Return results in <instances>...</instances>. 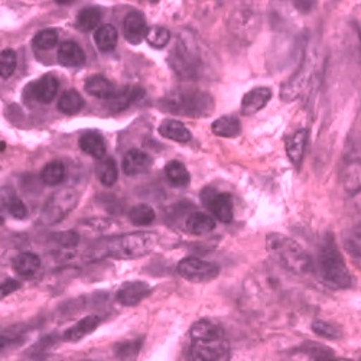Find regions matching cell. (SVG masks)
<instances>
[{
    "label": "cell",
    "mask_w": 361,
    "mask_h": 361,
    "mask_svg": "<svg viewBox=\"0 0 361 361\" xmlns=\"http://www.w3.org/2000/svg\"><path fill=\"white\" fill-rule=\"evenodd\" d=\"M190 361H228L230 343L224 329L207 319L195 322L190 331Z\"/></svg>",
    "instance_id": "obj_1"
},
{
    "label": "cell",
    "mask_w": 361,
    "mask_h": 361,
    "mask_svg": "<svg viewBox=\"0 0 361 361\" xmlns=\"http://www.w3.org/2000/svg\"><path fill=\"white\" fill-rule=\"evenodd\" d=\"M267 250L272 257L293 274H307L312 267L310 255L295 240L274 233L267 237Z\"/></svg>",
    "instance_id": "obj_2"
},
{
    "label": "cell",
    "mask_w": 361,
    "mask_h": 361,
    "mask_svg": "<svg viewBox=\"0 0 361 361\" xmlns=\"http://www.w3.org/2000/svg\"><path fill=\"white\" fill-rule=\"evenodd\" d=\"M318 269L324 283L331 288L344 289L351 285L350 270L331 237L322 245L318 257Z\"/></svg>",
    "instance_id": "obj_3"
},
{
    "label": "cell",
    "mask_w": 361,
    "mask_h": 361,
    "mask_svg": "<svg viewBox=\"0 0 361 361\" xmlns=\"http://www.w3.org/2000/svg\"><path fill=\"white\" fill-rule=\"evenodd\" d=\"M159 243V235L154 231H137L120 235L107 242L103 253L114 257H140L154 252Z\"/></svg>",
    "instance_id": "obj_4"
},
{
    "label": "cell",
    "mask_w": 361,
    "mask_h": 361,
    "mask_svg": "<svg viewBox=\"0 0 361 361\" xmlns=\"http://www.w3.org/2000/svg\"><path fill=\"white\" fill-rule=\"evenodd\" d=\"M166 110L178 114H185L191 117L207 116L214 109L213 97L201 92H184L173 93L165 100Z\"/></svg>",
    "instance_id": "obj_5"
},
{
    "label": "cell",
    "mask_w": 361,
    "mask_h": 361,
    "mask_svg": "<svg viewBox=\"0 0 361 361\" xmlns=\"http://www.w3.org/2000/svg\"><path fill=\"white\" fill-rule=\"evenodd\" d=\"M78 192L73 188H63L54 192L42 208L41 223L54 226L63 221L78 204Z\"/></svg>",
    "instance_id": "obj_6"
},
{
    "label": "cell",
    "mask_w": 361,
    "mask_h": 361,
    "mask_svg": "<svg viewBox=\"0 0 361 361\" xmlns=\"http://www.w3.org/2000/svg\"><path fill=\"white\" fill-rule=\"evenodd\" d=\"M178 274L190 282L202 283L216 279L220 269L212 262H205L198 257H185L178 263Z\"/></svg>",
    "instance_id": "obj_7"
},
{
    "label": "cell",
    "mask_w": 361,
    "mask_h": 361,
    "mask_svg": "<svg viewBox=\"0 0 361 361\" xmlns=\"http://www.w3.org/2000/svg\"><path fill=\"white\" fill-rule=\"evenodd\" d=\"M202 201L214 219L221 223H231L234 217V205L230 194L217 192L216 190L207 188L202 192Z\"/></svg>",
    "instance_id": "obj_8"
},
{
    "label": "cell",
    "mask_w": 361,
    "mask_h": 361,
    "mask_svg": "<svg viewBox=\"0 0 361 361\" xmlns=\"http://www.w3.org/2000/svg\"><path fill=\"white\" fill-rule=\"evenodd\" d=\"M314 73V63L311 59H307V63L299 68V71L282 87L281 97L285 102L296 100L300 94L304 93V90L310 84V80L312 78Z\"/></svg>",
    "instance_id": "obj_9"
},
{
    "label": "cell",
    "mask_w": 361,
    "mask_h": 361,
    "mask_svg": "<svg viewBox=\"0 0 361 361\" xmlns=\"http://www.w3.org/2000/svg\"><path fill=\"white\" fill-rule=\"evenodd\" d=\"M152 292L146 282H126L117 290V300L125 307H136Z\"/></svg>",
    "instance_id": "obj_10"
},
{
    "label": "cell",
    "mask_w": 361,
    "mask_h": 361,
    "mask_svg": "<svg viewBox=\"0 0 361 361\" xmlns=\"http://www.w3.org/2000/svg\"><path fill=\"white\" fill-rule=\"evenodd\" d=\"M270 99H272V90L269 87L253 88L245 94L240 111H242L243 116H253L260 111L270 102Z\"/></svg>",
    "instance_id": "obj_11"
},
{
    "label": "cell",
    "mask_w": 361,
    "mask_h": 361,
    "mask_svg": "<svg viewBox=\"0 0 361 361\" xmlns=\"http://www.w3.org/2000/svg\"><path fill=\"white\" fill-rule=\"evenodd\" d=\"M152 158L139 149H132L123 158V172L129 176L146 173L152 168Z\"/></svg>",
    "instance_id": "obj_12"
},
{
    "label": "cell",
    "mask_w": 361,
    "mask_h": 361,
    "mask_svg": "<svg viewBox=\"0 0 361 361\" xmlns=\"http://www.w3.org/2000/svg\"><path fill=\"white\" fill-rule=\"evenodd\" d=\"M41 269V259L32 252H23L13 259V270L26 279H32L38 275Z\"/></svg>",
    "instance_id": "obj_13"
},
{
    "label": "cell",
    "mask_w": 361,
    "mask_h": 361,
    "mask_svg": "<svg viewBox=\"0 0 361 361\" xmlns=\"http://www.w3.org/2000/svg\"><path fill=\"white\" fill-rule=\"evenodd\" d=\"M123 29H125V35L126 39L130 44H140L147 32V27H146V20L145 16L140 12H130L123 23Z\"/></svg>",
    "instance_id": "obj_14"
},
{
    "label": "cell",
    "mask_w": 361,
    "mask_h": 361,
    "mask_svg": "<svg viewBox=\"0 0 361 361\" xmlns=\"http://www.w3.org/2000/svg\"><path fill=\"white\" fill-rule=\"evenodd\" d=\"M307 142H308V132L305 129L296 130L292 136H289L286 139V154L289 161L295 165L299 166L300 162H302L304 154H305V147H307Z\"/></svg>",
    "instance_id": "obj_15"
},
{
    "label": "cell",
    "mask_w": 361,
    "mask_h": 361,
    "mask_svg": "<svg viewBox=\"0 0 361 361\" xmlns=\"http://www.w3.org/2000/svg\"><path fill=\"white\" fill-rule=\"evenodd\" d=\"M99 324H100V318L97 315H88V317L80 319L71 328H68L63 334V340L67 343L80 341L90 333H93V331L99 326Z\"/></svg>",
    "instance_id": "obj_16"
},
{
    "label": "cell",
    "mask_w": 361,
    "mask_h": 361,
    "mask_svg": "<svg viewBox=\"0 0 361 361\" xmlns=\"http://www.w3.org/2000/svg\"><path fill=\"white\" fill-rule=\"evenodd\" d=\"M140 97H143V90L142 88H139V87H126L123 90H120V92H116V94L107 102H109L110 110L117 113V111H122V110L128 109L135 102H137Z\"/></svg>",
    "instance_id": "obj_17"
},
{
    "label": "cell",
    "mask_w": 361,
    "mask_h": 361,
    "mask_svg": "<svg viewBox=\"0 0 361 361\" xmlns=\"http://www.w3.org/2000/svg\"><path fill=\"white\" fill-rule=\"evenodd\" d=\"M58 61L66 67H80L85 63V54L78 44L67 41L58 49Z\"/></svg>",
    "instance_id": "obj_18"
},
{
    "label": "cell",
    "mask_w": 361,
    "mask_h": 361,
    "mask_svg": "<svg viewBox=\"0 0 361 361\" xmlns=\"http://www.w3.org/2000/svg\"><path fill=\"white\" fill-rule=\"evenodd\" d=\"M85 92L97 99L102 100H110L116 94V87L111 81L104 78L103 75H94L90 77L85 82Z\"/></svg>",
    "instance_id": "obj_19"
},
{
    "label": "cell",
    "mask_w": 361,
    "mask_h": 361,
    "mask_svg": "<svg viewBox=\"0 0 361 361\" xmlns=\"http://www.w3.org/2000/svg\"><path fill=\"white\" fill-rule=\"evenodd\" d=\"M80 147L82 152L94 159L106 158V142L97 132H87L80 137Z\"/></svg>",
    "instance_id": "obj_20"
},
{
    "label": "cell",
    "mask_w": 361,
    "mask_h": 361,
    "mask_svg": "<svg viewBox=\"0 0 361 361\" xmlns=\"http://www.w3.org/2000/svg\"><path fill=\"white\" fill-rule=\"evenodd\" d=\"M34 97L41 103H51L58 93V81L54 75H45L31 85Z\"/></svg>",
    "instance_id": "obj_21"
},
{
    "label": "cell",
    "mask_w": 361,
    "mask_h": 361,
    "mask_svg": "<svg viewBox=\"0 0 361 361\" xmlns=\"http://www.w3.org/2000/svg\"><path fill=\"white\" fill-rule=\"evenodd\" d=\"M159 135L180 143L190 142L192 137L191 132L185 128L184 123H180L179 120H165V122L159 126Z\"/></svg>",
    "instance_id": "obj_22"
},
{
    "label": "cell",
    "mask_w": 361,
    "mask_h": 361,
    "mask_svg": "<svg viewBox=\"0 0 361 361\" xmlns=\"http://www.w3.org/2000/svg\"><path fill=\"white\" fill-rule=\"evenodd\" d=\"M185 227H187L188 233L195 234V235H201V234L213 231L216 228V220H214L213 216L197 212V213H192L187 219Z\"/></svg>",
    "instance_id": "obj_23"
},
{
    "label": "cell",
    "mask_w": 361,
    "mask_h": 361,
    "mask_svg": "<svg viewBox=\"0 0 361 361\" xmlns=\"http://www.w3.org/2000/svg\"><path fill=\"white\" fill-rule=\"evenodd\" d=\"M2 201L8 209V213L13 219L23 220L27 217V208L25 202L18 197V194L11 187H5L2 190Z\"/></svg>",
    "instance_id": "obj_24"
},
{
    "label": "cell",
    "mask_w": 361,
    "mask_h": 361,
    "mask_svg": "<svg viewBox=\"0 0 361 361\" xmlns=\"http://www.w3.org/2000/svg\"><path fill=\"white\" fill-rule=\"evenodd\" d=\"M165 176L173 187H187L191 180L185 165L178 161H171L165 166Z\"/></svg>",
    "instance_id": "obj_25"
},
{
    "label": "cell",
    "mask_w": 361,
    "mask_h": 361,
    "mask_svg": "<svg viewBox=\"0 0 361 361\" xmlns=\"http://www.w3.org/2000/svg\"><path fill=\"white\" fill-rule=\"evenodd\" d=\"M213 133L220 137H234L242 130V125L240 120L234 116H224L217 118L212 126Z\"/></svg>",
    "instance_id": "obj_26"
},
{
    "label": "cell",
    "mask_w": 361,
    "mask_h": 361,
    "mask_svg": "<svg viewBox=\"0 0 361 361\" xmlns=\"http://www.w3.org/2000/svg\"><path fill=\"white\" fill-rule=\"evenodd\" d=\"M66 165L61 161H52L41 172V179L45 185H59L66 179Z\"/></svg>",
    "instance_id": "obj_27"
},
{
    "label": "cell",
    "mask_w": 361,
    "mask_h": 361,
    "mask_svg": "<svg viewBox=\"0 0 361 361\" xmlns=\"http://www.w3.org/2000/svg\"><path fill=\"white\" fill-rule=\"evenodd\" d=\"M155 219H157L155 209L147 204H137V205L132 207L129 212L130 223L137 227H145V226L152 224L155 221Z\"/></svg>",
    "instance_id": "obj_28"
},
{
    "label": "cell",
    "mask_w": 361,
    "mask_h": 361,
    "mask_svg": "<svg viewBox=\"0 0 361 361\" xmlns=\"http://www.w3.org/2000/svg\"><path fill=\"white\" fill-rule=\"evenodd\" d=\"M94 41L97 48L102 52H111L117 45V31L114 29V26L111 25L100 26L96 31Z\"/></svg>",
    "instance_id": "obj_29"
},
{
    "label": "cell",
    "mask_w": 361,
    "mask_h": 361,
    "mask_svg": "<svg viewBox=\"0 0 361 361\" xmlns=\"http://www.w3.org/2000/svg\"><path fill=\"white\" fill-rule=\"evenodd\" d=\"M97 176L106 187H113L118 179V169L113 158H103L97 165Z\"/></svg>",
    "instance_id": "obj_30"
},
{
    "label": "cell",
    "mask_w": 361,
    "mask_h": 361,
    "mask_svg": "<svg viewBox=\"0 0 361 361\" xmlns=\"http://www.w3.org/2000/svg\"><path fill=\"white\" fill-rule=\"evenodd\" d=\"M84 106L82 97L75 92V90H67L61 94L58 100V109L66 114H75Z\"/></svg>",
    "instance_id": "obj_31"
},
{
    "label": "cell",
    "mask_w": 361,
    "mask_h": 361,
    "mask_svg": "<svg viewBox=\"0 0 361 361\" xmlns=\"http://www.w3.org/2000/svg\"><path fill=\"white\" fill-rule=\"evenodd\" d=\"M102 22V13L96 8L82 9L77 16V26L80 31H94Z\"/></svg>",
    "instance_id": "obj_32"
},
{
    "label": "cell",
    "mask_w": 361,
    "mask_h": 361,
    "mask_svg": "<svg viewBox=\"0 0 361 361\" xmlns=\"http://www.w3.org/2000/svg\"><path fill=\"white\" fill-rule=\"evenodd\" d=\"M145 39L149 45H152L155 48H164L168 45L171 39V32L164 26H152L147 29Z\"/></svg>",
    "instance_id": "obj_33"
},
{
    "label": "cell",
    "mask_w": 361,
    "mask_h": 361,
    "mask_svg": "<svg viewBox=\"0 0 361 361\" xmlns=\"http://www.w3.org/2000/svg\"><path fill=\"white\" fill-rule=\"evenodd\" d=\"M16 54L13 49H5L0 54V77L9 78L16 70Z\"/></svg>",
    "instance_id": "obj_34"
},
{
    "label": "cell",
    "mask_w": 361,
    "mask_h": 361,
    "mask_svg": "<svg viewBox=\"0 0 361 361\" xmlns=\"http://www.w3.org/2000/svg\"><path fill=\"white\" fill-rule=\"evenodd\" d=\"M58 44V32L54 29H44L34 38V45L39 49H51Z\"/></svg>",
    "instance_id": "obj_35"
},
{
    "label": "cell",
    "mask_w": 361,
    "mask_h": 361,
    "mask_svg": "<svg viewBox=\"0 0 361 361\" xmlns=\"http://www.w3.org/2000/svg\"><path fill=\"white\" fill-rule=\"evenodd\" d=\"M312 331L315 334H318L321 337H325V338H329V340L338 338L340 334H341V331L337 325L329 324V322H324V321H315L312 324Z\"/></svg>",
    "instance_id": "obj_36"
},
{
    "label": "cell",
    "mask_w": 361,
    "mask_h": 361,
    "mask_svg": "<svg viewBox=\"0 0 361 361\" xmlns=\"http://www.w3.org/2000/svg\"><path fill=\"white\" fill-rule=\"evenodd\" d=\"M23 338H25V334L19 328L9 331V333H5V334H0V351H5L13 345H19L23 341Z\"/></svg>",
    "instance_id": "obj_37"
},
{
    "label": "cell",
    "mask_w": 361,
    "mask_h": 361,
    "mask_svg": "<svg viewBox=\"0 0 361 361\" xmlns=\"http://www.w3.org/2000/svg\"><path fill=\"white\" fill-rule=\"evenodd\" d=\"M142 347V340H135V341H126V343H122L118 344L116 351H117V355L122 358V360H126V358H130L133 357L135 354H137V351L140 350Z\"/></svg>",
    "instance_id": "obj_38"
},
{
    "label": "cell",
    "mask_w": 361,
    "mask_h": 361,
    "mask_svg": "<svg viewBox=\"0 0 361 361\" xmlns=\"http://www.w3.org/2000/svg\"><path fill=\"white\" fill-rule=\"evenodd\" d=\"M311 357L314 361H347L344 358L336 357L329 350H325L322 345H312L310 350Z\"/></svg>",
    "instance_id": "obj_39"
},
{
    "label": "cell",
    "mask_w": 361,
    "mask_h": 361,
    "mask_svg": "<svg viewBox=\"0 0 361 361\" xmlns=\"http://www.w3.org/2000/svg\"><path fill=\"white\" fill-rule=\"evenodd\" d=\"M54 238H55V243L61 245L64 247H74L80 242V237H78V234L75 231L59 233V234H55Z\"/></svg>",
    "instance_id": "obj_40"
},
{
    "label": "cell",
    "mask_w": 361,
    "mask_h": 361,
    "mask_svg": "<svg viewBox=\"0 0 361 361\" xmlns=\"http://www.w3.org/2000/svg\"><path fill=\"white\" fill-rule=\"evenodd\" d=\"M347 247H348V250H351V253L354 256L361 259V226H358L350 234V238H348V242H347Z\"/></svg>",
    "instance_id": "obj_41"
},
{
    "label": "cell",
    "mask_w": 361,
    "mask_h": 361,
    "mask_svg": "<svg viewBox=\"0 0 361 361\" xmlns=\"http://www.w3.org/2000/svg\"><path fill=\"white\" fill-rule=\"evenodd\" d=\"M18 289H20V282L16 279H6L4 282H0V299L12 295Z\"/></svg>",
    "instance_id": "obj_42"
},
{
    "label": "cell",
    "mask_w": 361,
    "mask_h": 361,
    "mask_svg": "<svg viewBox=\"0 0 361 361\" xmlns=\"http://www.w3.org/2000/svg\"><path fill=\"white\" fill-rule=\"evenodd\" d=\"M293 5L300 11H310L314 5V0H292Z\"/></svg>",
    "instance_id": "obj_43"
},
{
    "label": "cell",
    "mask_w": 361,
    "mask_h": 361,
    "mask_svg": "<svg viewBox=\"0 0 361 361\" xmlns=\"http://www.w3.org/2000/svg\"><path fill=\"white\" fill-rule=\"evenodd\" d=\"M32 361H63V360L56 355H42V357H35V360Z\"/></svg>",
    "instance_id": "obj_44"
},
{
    "label": "cell",
    "mask_w": 361,
    "mask_h": 361,
    "mask_svg": "<svg viewBox=\"0 0 361 361\" xmlns=\"http://www.w3.org/2000/svg\"><path fill=\"white\" fill-rule=\"evenodd\" d=\"M56 4H61V5H67V4H70V2H73V0H55Z\"/></svg>",
    "instance_id": "obj_45"
},
{
    "label": "cell",
    "mask_w": 361,
    "mask_h": 361,
    "mask_svg": "<svg viewBox=\"0 0 361 361\" xmlns=\"http://www.w3.org/2000/svg\"><path fill=\"white\" fill-rule=\"evenodd\" d=\"M5 221V217H4V214H2V212H0V224H2Z\"/></svg>",
    "instance_id": "obj_46"
},
{
    "label": "cell",
    "mask_w": 361,
    "mask_h": 361,
    "mask_svg": "<svg viewBox=\"0 0 361 361\" xmlns=\"http://www.w3.org/2000/svg\"><path fill=\"white\" fill-rule=\"evenodd\" d=\"M84 361H92V360H84Z\"/></svg>",
    "instance_id": "obj_47"
}]
</instances>
